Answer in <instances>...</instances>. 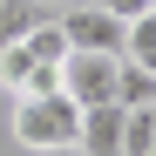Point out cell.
<instances>
[{
    "mask_svg": "<svg viewBox=\"0 0 156 156\" xmlns=\"http://www.w3.org/2000/svg\"><path fill=\"white\" fill-rule=\"evenodd\" d=\"M75 156H122V102H95V109H82Z\"/></svg>",
    "mask_w": 156,
    "mask_h": 156,
    "instance_id": "277c9868",
    "label": "cell"
},
{
    "mask_svg": "<svg viewBox=\"0 0 156 156\" xmlns=\"http://www.w3.org/2000/svg\"><path fill=\"white\" fill-rule=\"evenodd\" d=\"M115 102H122V109H149V102H156V75L136 68L129 55H122V68H115Z\"/></svg>",
    "mask_w": 156,
    "mask_h": 156,
    "instance_id": "5b68a950",
    "label": "cell"
},
{
    "mask_svg": "<svg viewBox=\"0 0 156 156\" xmlns=\"http://www.w3.org/2000/svg\"><path fill=\"white\" fill-rule=\"evenodd\" d=\"M95 7H109L115 20H129V14H143V7H149V0H95Z\"/></svg>",
    "mask_w": 156,
    "mask_h": 156,
    "instance_id": "9c48e42d",
    "label": "cell"
},
{
    "mask_svg": "<svg viewBox=\"0 0 156 156\" xmlns=\"http://www.w3.org/2000/svg\"><path fill=\"white\" fill-rule=\"evenodd\" d=\"M55 156H75V149H55Z\"/></svg>",
    "mask_w": 156,
    "mask_h": 156,
    "instance_id": "8fae6325",
    "label": "cell"
},
{
    "mask_svg": "<svg viewBox=\"0 0 156 156\" xmlns=\"http://www.w3.org/2000/svg\"><path fill=\"white\" fill-rule=\"evenodd\" d=\"M41 20H48V7H41V0H0V48H7V41H20V34H34Z\"/></svg>",
    "mask_w": 156,
    "mask_h": 156,
    "instance_id": "8992f818",
    "label": "cell"
},
{
    "mask_svg": "<svg viewBox=\"0 0 156 156\" xmlns=\"http://www.w3.org/2000/svg\"><path fill=\"white\" fill-rule=\"evenodd\" d=\"M115 68H122V55H88V48H68V61H61V95L75 102V109L115 102Z\"/></svg>",
    "mask_w": 156,
    "mask_h": 156,
    "instance_id": "7a4b0ae2",
    "label": "cell"
},
{
    "mask_svg": "<svg viewBox=\"0 0 156 156\" xmlns=\"http://www.w3.org/2000/svg\"><path fill=\"white\" fill-rule=\"evenodd\" d=\"M41 68H48V61H34V55H27V41H7V48H0V88H14V95H20Z\"/></svg>",
    "mask_w": 156,
    "mask_h": 156,
    "instance_id": "52a82bcc",
    "label": "cell"
},
{
    "mask_svg": "<svg viewBox=\"0 0 156 156\" xmlns=\"http://www.w3.org/2000/svg\"><path fill=\"white\" fill-rule=\"evenodd\" d=\"M41 7H48V14H55V7H75V0H41Z\"/></svg>",
    "mask_w": 156,
    "mask_h": 156,
    "instance_id": "30bf717a",
    "label": "cell"
},
{
    "mask_svg": "<svg viewBox=\"0 0 156 156\" xmlns=\"http://www.w3.org/2000/svg\"><path fill=\"white\" fill-rule=\"evenodd\" d=\"M75 129H82V109L55 88V95H14V143L34 156L75 149Z\"/></svg>",
    "mask_w": 156,
    "mask_h": 156,
    "instance_id": "6da1fadb",
    "label": "cell"
},
{
    "mask_svg": "<svg viewBox=\"0 0 156 156\" xmlns=\"http://www.w3.org/2000/svg\"><path fill=\"white\" fill-rule=\"evenodd\" d=\"M149 156H156V143H149Z\"/></svg>",
    "mask_w": 156,
    "mask_h": 156,
    "instance_id": "7c38bea8",
    "label": "cell"
},
{
    "mask_svg": "<svg viewBox=\"0 0 156 156\" xmlns=\"http://www.w3.org/2000/svg\"><path fill=\"white\" fill-rule=\"evenodd\" d=\"M61 34L68 48H88V55H122V20L109 7H61Z\"/></svg>",
    "mask_w": 156,
    "mask_h": 156,
    "instance_id": "3957f363",
    "label": "cell"
},
{
    "mask_svg": "<svg viewBox=\"0 0 156 156\" xmlns=\"http://www.w3.org/2000/svg\"><path fill=\"white\" fill-rule=\"evenodd\" d=\"M20 41H27V55L48 61V68H61V61H68V34H61V20H41V27H34V34H20Z\"/></svg>",
    "mask_w": 156,
    "mask_h": 156,
    "instance_id": "ba28073f",
    "label": "cell"
}]
</instances>
